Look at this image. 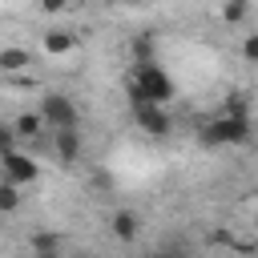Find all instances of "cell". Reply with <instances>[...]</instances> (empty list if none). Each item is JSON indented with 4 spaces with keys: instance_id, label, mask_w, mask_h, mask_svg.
I'll return each instance as SVG.
<instances>
[{
    "instance_id": "1",
    "label": "cell",
    "mask_w": 258,
    "mask_h": 258,
    "mask_svg": "<svg viewBox=\"0 0 258 258\" xmlns=\"http://www.w3.org/2000/svg\"><path fill=\"white\" fill-rule=\"evenodd\" d=\"M125 89H129V105H145V101L165 105V101L173 97V81H169V73H165L157 60H141V64H133Z\"/></svg>"
},
{
    "instance_id": "2",
    "label": "cell",
    "mask_w": 258,
    "mask_h": 258,
    "mask_svg": "<svg viewBox=\"0 0 258 258\" xmlns=\"http://www.w3.org/2000/svg\"><path fill=\"white\" fill-rule=\"evenodd\" d=\"M206 145H242L250 141V109H222L210 125H202Z\"/></svg>"
},
{
    "instance_id": "3",
    "label": "cell",
    "mask_w": 258,
    "mask_h": 258,
    "mask_svg": "<svg viewBox=\"0 0 258 258\" xmlns=\"http://www.w3.org/2000/svg\"><path fill=\"white\" fill-rule=\"evenodd\" d=\"M40 117H44V125H52V129H64V125H77V121H81L73 97H64V93H44Z\"/></svg>"
},
{
    "instance_id": "4",
    "label": "cell",
    "mask_w": 258,
    "mask_h": 258,
    "mask_svg": "<svg viewBox=\"0 0 258 258\" xmlns=\"http://www.w3.org/2000/svg\"><path fill=\"white\" fill-rule=\"evenodd\" d=\"M0 169H4V177H8V181H16V185H32V181L40 177V165H36L28 153H20V149L0 153Z\"/></svg>"
},
{
    "instance_id": "5",
    "label": "cell",
    "mask_w": 258,
    "mask_h": 258,
    "mask_svg": "<svg viewBox=\"0 0 258 258\" xmlns=\"http://www.w3.org/2000/svg\"><path fill=\"white\" fill-rule=\"evenodd\" d=\"M133 121L149 133V137H165L169 129H173V121H169V113H165V105H153V101H145V105H133Z\"/></svg>"
},
{
    "instance_id": "6",
    "label": "cell",
    "mask_w": 258,
    "mask_h": 258,
    "mask_svg": "<svg viewBox=\"0 0 258 258\" xmlns=\"http://www.w3.org/2000/svg\"><path fill=\"white\" fill-rule=\"evenodd\" d=\"M56 153H60V161L69 165V161H77L81 157V133H77V125H64V129H56Z\"/></svg>"
},
{
    "instance_id": "7",
    "label": "cell",
    "mask_w": 258,
    "mask_h": 258,
    "mask_svg": "<svg viewBox=\"0 0 258 258\" xmlns=\"http://www.w3.org/2000/svg\"><path fill=\"white\" fill-rule=\"evenodd\" d=\"M109 226H113V238H117V242H133V238H137V230H141V222H137V214H133V210H117Z\"/></svg>"
},
{
    "instance_id": "8",
    "label": "cell",
    "mask_w": 258,
    "mask_h": 258,
    "mask_svg": "<svg viewBox=\"0 0 258 258\" xmlns=\"http://www.w3.org/2000/svg\"><path fill=\"white\" fill-rule=\"evenodd\" d=\"M73 48H77V36L73 32H48L44 36V52L48 56H69Z\"/></svg>"
},
{
    "instance_id": "9",
    "label": "cell",
    "mask_w": 258,
    "mask_h": 258,
    "mask_svg": "<svg viewBox=\"0 0 258 258\" xmlns=\"http://www.w3.org/2000/svg\"><path fill=\"white\" fill-rule=\"evenodd\" d=\"M28 64H32L28 48H0V73H20Z\"/></svg>"
},
{
    "instance_id": "10",
    "label": "cell",
    "mask_w": 258,
    "mask_h": 258,
    "mask_svg": "<svg viewBox=\"0 0 258 258\" xmlns=\"http://www.w3.org/2000/svg\"><path fill=\"white\" fill-rule=\"evenodd\" d=\"M16 206H20V185L4 177V181H0V214H12Z\"/></svg>"
},
{
    "instance_id": "11",
    "label": "cell",
    "mask_w": 258,
    "mask_h": 258,
    "mask_svg": "<svg viewBox=\"0 0 258 258\" xmlns=\"http://www.w3.org/2000/svg\"><path fill=\"white\" fill-rule=\"evenodd\" d=\"M40 125H44V117H40V113H20L12 129H16L20 137H36V133H40Z\"/></svg>"
},
{
    "instance_id": "12",
    "label": "cell",
    "mask_w": 258,
    "mask_h": 258,
    "mask_svg": "<svg viewBox=\"0 0 258 258\" xmlns=\"http://www.w3.org/2000/svg\"><path fill=\"white\" fill-rule=\"evenodd\" d=\"M246 12H250L246 0H226V4H222V20H226V24H242Z\"/></svg>"
},
{
    "instance_id": "13",
    "label": "cell",
    "mask_w": 258,
    "mask_h": 258,
    "mask_svg": "<svg viewBox=\"0 0 258 258\" xmlns=\"http://www.w3.org/2000/svg\"><path fill=\"white\" fill-rule=\"evenodd\" d=\"M60 246H64V242L52 238V234H32V250H36V254H56Z\"/></svg>"
},
{
    "instance_id": "14",
    "label": "cell",
    "mask_w": 258,
    "mask_h": 258,
    "mask_svg": "<svg viewBox=\"0 0 258 258\" xmlns=\"http://www.w3.org/2000/svg\"><path fill=\"white\" fill-rule=\"evenodd\" d=\"M242 56H246V64H258V32H250L242 40Z\"/></svg>"
},
{
    "instance_id": "15",
    "label": "cell",
    "mask_w": 258,
    "mask_h": 258,
    "mask_svg": "<svg viewBox=\"0 0 258 258\" xmlns=\"http://www.w3.org/2000/svg\"><path fill=\"white\" fill-rule=\"evenodd\" d=\"M8 149H16V129L0 125V153H8Z\"/></svg>"
},
{
    "instance_id": "16",
    "label": "cell",
    "mask_w": 258,
    "mask_h": 258,
    "mask_svg": "<svg viewBox=\"0 0 258 258\" xmlns=\"http://www.w3.org/2000/svg\"><path fill=\"white\" fill-rule=\"evenodd\" d=\"M133 52H137V64H141V60H153V44H149V40H137Z\"/></svg>"
},
{
    "instance_id": "17",
    "label": "cell",
    "mask_w": 258,
    "mask_h": 258,
    "mask_svg": "<svg viewBox=\"0 0 258 258\" xmlns=\"http://www.w3.org/2000/svg\"><path fill=\"white\" fill-rule=\"evenodd\" d=\"M69 4H73V0H40V8H44L48 16H56V12H64Z\"/></svg>"
}]
</instances>
